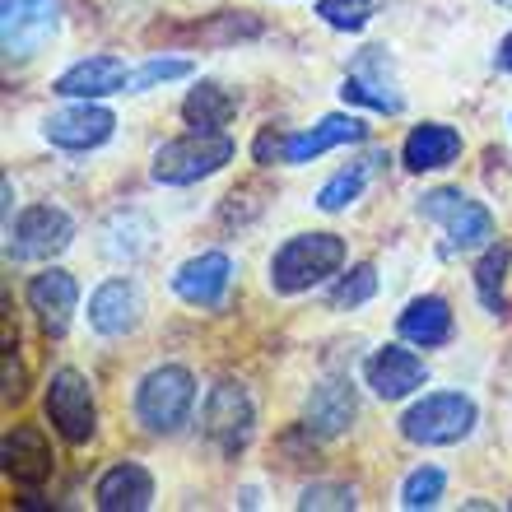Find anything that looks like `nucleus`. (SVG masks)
<instances>
[{
    "mask_svg": "<svg viewBox=\"0 0 512 512\" xmlns=\"http://www.w3.org/2000/svg\"><path fill=\"white\" fill-rule=\"evenodd\" d=\"M345 266V238L340 233H294L270 256V289L275 294H308L312 284L331 280Z\"/></svg>",
    "mask_w": 512,
    "mask_h": 512,
    "instance_id": "nucleus-1",
    "label": "nucleus"
},
{
    "mask_svg": "<svg viewBox=\"0 0 512 512\" xmlns=\"http://www.w3.org/2000/svg\"><path fill=\"white\" fill-rule=\"evenodd\" d=\"M364 135H368L364 117H354V112H331V117H322V122L308 126V131H289V135L261 131L252 145V159L256 163H312L340 145H359Z\"/></svg>",
    "mask_w": 512,
    "mask_h": 512,
    "instance_id": "nucleus-2",
    "label": "nucleus"
},
{
    "mask_svg": "<svg viewBox=\"0 0 512 512\" xmlns=\"http://www.w3.org/2000/svg\"><path fill=\"white\" fill-rule=\"evenodd\" d=\"M480 424V410L466 391H429L401 415L405 443L415 447H457Z\"/></svg>",
    "mask_w": 512,
    "mask_h": 512,
    "instance_id": "nucleus-3",
    "label": "nucleus"
},
{
    "mask_svg": "<svg viewBox=\"0 0 512 512\" xmlns=\"http://www.w3.org/2000/svg\"><path fill=\"white\" fill-rule=\"evenodd\" d=\"M233 154H238V145H233L229 131H196L191 126L187 135L168 140L154 154V182H163V187H191V182L219 173Z\"/></svg>",
    "mask_w": 512,
    "mask_h": 512,
    "instance_id": "nucleus-4",
    "label": "nucleus"
},
{
    "mask_svg": "<svg viewBox=\"0 0 512 512\" xmlns=\"http://www.w3.org/2000/svg\"><path fill=\"white\" fill-rule=\"evenodd\" d=\"M191 405H196V378L182 364L149 368L145 378H140V387H135V419L149 433H163V438L187 424Z\"/></svg>",
    "mask_w": 512,
    "mask_h": 512,
    "instance_id": "nucleus-5",
    "label": "nucleus"
},
{
    "mask_svg": "<svg viewBox=\"0 0 512 512\" xmlns=\"http://www.w3.org/2000/svg\"><path fill=\"white\" fill-rule=\"evenodd\" d=\"M419 215L433 219V224L447 233L452 252H475V247H489V238H494V215H489L475 196H466V191H457V187L429 191V196L419 201Z\"/></svg>",
    "mask_w": 512,
    "mask_h": 512,
    "instance_id": "nucleus-6",
    "label": "nucleus"
},
{
    "mask_svg": "<svg viewBox=\"0 0 512 512\" xmlns=\"http://www.w3.org/2000/svg\"><path fill=\"white\" fill-rule=\"evenodd\" d=\"M201 424H205V438H210L224 457H238L256 433V405H252V396H247V387H238V382H215L210 396H205Z\"/></svg>",
    "mask_w": 512,
    "mask_h": 512,
    "instance_id": "nucleus-7",
    "label": "nucleus"
},
{
    "mask_svg": "<svg viewBox=\"0 0 512 512\" xmlns=\"http://www.w3.org/2000/svg\"><path fill=\"white\" fill-rule=\"evenodd\" d=\"M5 233H10L5 243L10 261H52L75 243V219L56 205H28Z\"/></svg>",
    "mask_w": 512,
    "mask_h": 512,
    "instance_id": "nucleus-8",
    "label": "nucleus"
},
{
    "mask_svg": "<svg viewBox=\"0 0 512 512\" xmlns=\"http://www.w3.org/2000/svg\"><path fill=\"white\" fill-rule=\"evenodd\" d=\"M47 419L56 424V433L66 443H89L98 433V405H94V387L84 373L75 368H56L47 382Z\"/></svg>",
    "mask_w": 512,
    "mask_h": 512,
    "instance_id": "nucleus-9",
    "label": "nucleus"
},
{
    "mask_svg": "<svg viewBox=\"0 0 512 512\" xmlns=\"http://www.w3.org/2000/svg\"><path fill=\"white\" fill-rule=\"evenodd\" d=\"M61 28V0H5L0 14V38H5V56L24 61L38 56Z\"/></svg>",
    "mask_w": 512,
    "mask_h": 512,
    "instance_id": "nucleus-10",
    "label": "nucleus"
},
{
    "mask_svg": "<svg viewBox=\"0 0 512 512\" xmlns=\"http://www.w3.org/2000/svg\"><path fill=\"white\" fill-rule=\"evenodd\" d=\"M112 131H117V117H112L98 98H80L75 108H61L42 122V135L52 140L56 149H70V154H84V149L108 145Z\"/></svg>",
    "mask_w": 512,
    "mask_h": 512,
    "instance_id": "nucleus-11",
    "label": "nucleus"
},
{
    "mask_svg": "<svg viewBox=\"0 0 512 512\" xmlns=\"http://www.w3.org/2000/svg\"><path fill=\"white\" fill-rule=\"evenodd\" d=\"M364 382L373 387L378 401H405V396H415V391L429 382V368H424V359H419L415 350H405V345H382V350L368 354Z\"/></svg>",
    "mask_w": 512,
    "mask_h": 512,
    "instance_id": "nucleus-12",
    "label": "nucleus"
},
{
    "mask_svg": "<svg viewBox=\"0 0 512 512\" xmlns=\"http://www.w3.org/2000/svg\"><path fill=\"white\" fill-rule=\"evenodd\" d=\"M28 308L38 312V322L47 336H66L70 322H75V308H80V284L70 270H42L28 280Z\"/></svg>",
    "mask_w": 512,
    "mask_h": 512,
    "instance_id": "nucleus-13",
    "label": "nucleus"
},
{
    "mask_svg": "<svg viewBox=\"0 0 512 512\" xmlns=\"http://www.w3.org/2000/svg\"><path fill=\"white\" fill-rule=\"evenodd\" d=\"M233 284V261L224 252H201L173 270V294L191 308H215Z\"/></svg>",
    "mask_w": 512,
    "mask_h": 512,
    "instance_id": "nucleus-14",
    "label": "nucleus"
},
{
    "mask_svg": "<svg viewBox=\"0 0 512 512\" xmlns=\"http://www.w3.org/2000/svg\"><path fill=\"white\" fill-rule=\"evenodd\" d=\"M140 312H145V303H140V289H135L131 280H103L94 289V298H89V326H94L98 336H131L135 326H140Z\"/></svg>",
    "mask_w": 512,
    "mask_h": 512,
    "instance_id": "nucleus-15",
    "label": "nucleus"
},
{
    "mask_svg": "<svg viewBox=\"0 0 512 512\" xmlns=\"http://www.w3.org/2000/svg\"><path fill=\"white\" fill-rule=\"evenodd\" d=\"M359 415V396L345 378H326L308 391V401H303V429L317 433V438H336L345 433Z\"/></svg>",
    "mask_w": 512,
    "mask_h": 512,
    "instance_id": "nucleus-16",
    "label": "nucleus"
},
{
    "mask_svg": "<svg viewBox=\"0 0 512 512\" xmlns=\"http://www.w3.org/2000/svg\"><path fill=\"white\" fill-rule=\"evenodd\" d=\"M126 84H131V70L122 56H89V61H75L52 89L61 98H108L126 94Z\"/></svg>",
    "mask_w": 512,
    "mask_h": 512,
    "instance_id": "nucleus-17",
    "label": "nucleus"
},
{
    "mask_svg": "<svg viewBox=\"0 0 512 512\" xmlns=\"http://www.w3.org/2000/svg\"><path fill=\"white\" fill-rule=\"evenodd\" d=\"M94 503L103 512H145L154 508V475L140 466V461H122L112 466L94 489Z\"/></svg>",
    "mask_w": 512,
    "mask_h": 512,
    "instance_id": "nucleus-18",
    "label": "nucleus"
},
{
    "mask_svg": "<svg viewBox=\"0 0 512 512\" xmlns=\"http://www.w3.org/2000/svg\"><path fill=\"white\" fill-rule=\"evenodd\" d=\"M457 154H461V131L457 126H447V122L415 126L401 145V159H405L410 173H438V168H447V163H457Z\"/></svg>",
    "mask_w": 512,
    "mask_h": 512,
    "instance_id": "nucleus-19",
    "label": "nucleus"
},
{
    "mask_svg": "<svg viewBox=\"0 0 512 512\" xmlns=\"http://www.w3.org/2000/svg\"><path fill=\"white\" fill-rule=\"evenodd\" d=\"M396 331H401V340L419 345V350L447 345V340H452V308H447V298H438V294L410 298L405 312L396 317Z\"/></svg>",
    "mask_w": 512,
    "mask_h": 512,
    "instance_id": "nucleus-20",
    "label": "nucleus"
},
{
    "mask_svg": "<svg viewBox=\"0 0 512 512\" xmlns=\"http://www.w3.org/2000/svg\"><path fill=\"white\" fill-rule=\"evenodd\" d=\"M5 471L14 485H42L52 475V447L38 429H14L5 438Z\"/></svg>",
    "mask_w": 512,
    "mask_h": 512,
    "instance_id": "nucleus-21",
    "label": "nucleus"
},
{
    "mask_svg": "<svg viewBox=\"0 0 512 512\" xmlns=\"http://www.w3.org/2000/svg\"><path fill=\"white\" fill-rule=\"evenodd\" d=\"M182 117H187V126H196V131H224V126L238 117V98H233L224 84L201 80L182 98Z\"/></svg>",
    "mask_w": 512,
    "mask_h": 512,
    "instance_id": "nucleus-22",
    "label": "nucleus"
},
{
    "mask_svg": "<svg viewBox=\"0 0 512 512\" xmlns=\"http://www.w3.org/2000/svg\"><path fill=\"white\" fill-rule=\"evenodd\" d=\"M387 154H373V159L354 163V168H340L331 182H326L322 191H317V210H326V215H340V210H350L359 196H364L368 187V173H373V163H382Z\"/></svg>",
    "mask_w": 512,
    "mask_h": 512,
    "instance_id": "nucleus-23",
    "label": "nucleus"
},
{
    "mask_svg": "<svg viewBox=\"0 0 512 512\" xmlns=\"http://www.w3.org/2000/svg\"><path fill=\"white\" fill-rule=\"evenodd\" d=\"M103 238H108V243H103L108 256H117V261H135V256L149 247L154 229H149L145 215H117L108 229H103Z\"/></svg>",
    "mask_w": 512,
    "mask_h": 512,
    "instance_id": "nucleus-24",
    "label": "nucleus"
},
{
    "mask_svg": "<svg viewBox=\"0 0 512 512\" xmlns=\"http://www.w3.org/2000/svg\"><path fill=\"white\" fill-rule=\"evenodd\" d=\"M387 0H317V14H322V24L340 28V33H359V28L382 14Z\"/></svg>",
    "mask_w": 512,
    "mask_h": 512,
    "instance_id": "nucleus-25",
    "label": "nucleus"
},
{
    "mask_svg": "<svg viewBox=\"0 0 512 512\" xmlns=\"http://www.w3.org/2000/svg\"><path fill=\"white\" fill-rule=\"evenodd\" d=\"M443 489H447V475L438 471V466H419V471L405 475V485H401V508H410V512L438 508Z\"/></svg>",
    "mask_w": 512,
    "mask_h": 512,
    "instance_id": "nucleus-26",
    "label": "nucleus"
},
{
    "mask_svg": "<svg viewBox=\"0 0 512 512\" xmlns=\"http://www.w3.org/2000/svg\"><path fill=\"white\" fill-rule=\"evenodd\" d=\"M373 294H378V270L364 261V266H354L350 275H340V284L331 289V308H336V312L350 308L354 312V308H364Z\"/></svg>",
    "mask_w": 512,
    "mask_h": 512,
    "instance_id": "nucleus-27",
    "label": "nucleus"
},
{
    "mask_svg": "<svg viewBox=\"0 0 512 512\" xmlns=\"http://www.w3.org/2000/svg\"><path fill=\"white\" fill-rule=\"evenodd\" d=\"M340 98H345V103H359V108L387 112V117H396V112L405 108L401 94H391V89H382L378 80H364V75H350V80L340 84Z\"/></svg>",
    "mask_w": 512,
    "mask_h": 512,
    "instance_id": "nucleus-28",
    "label": "nucleus"
},
{
    "mask_svg": "<svg viewBox=\"0 0 512 512\" xmlns=\"http://www.w3.org/2000/svg\"><path fill=\"white\" fill-rule=\"evenodd\" d=\"M187 75H191V61H182V56H154L140 70H131L126 94H145V89H159L168 80H187Z\"/></svg>",
    "mask_w": 512,
    "mask_h": 512,
    "instance_id": "nucleus-29",
    "label": "nucleus"
},
{
    "mask_svg": "<svg viewBox=\"0 0 512 512\" xmlns=\"http://www.w3.org/2000/svg\"><path fill=\"white\" fill-rule=\"evenodd\" d=\"M503 270H508V247H489L485 261L475 266V289H480V303L489 312L503 308Z\"/></svg>",
    "mask_w": 512,
    "mask_h": 512,
    "instance_id": "nucleus-30",
    "label": "nucleus"
},
{
    "mask_svg": "<svg viewBox=\"0 0 512 512\" xmlns=\"http://www.w3.org/2000/svg\"><path fill=\"white\" fill-rule=\"evenodd\" d=\"M354 489L350 485H331V480H322V485H308L303 489V499H298V508L303 512H322V508H331V512H354Z\"/></svg>",
    "mask_w": 512,
    "mask_h": 512,
    "instance_id": "nucleus-31",
    "label": "nucleus"
},
{
    "mask_svg": "<svg viewBox=\"0 0 512 512\" xmlns=\"http://www.w3.org/2000/svg\"><path fill=\"white\" fill-rule=\"evenodd\" d=\"M494 66H499V70H512V33L499 42V52H494Z\"/></svg>",
    "mask_w": 512,
    "mask_h": 512,
    "instance_id": "nucleus-32",
    "label": "nucleus"
},
{
    "mask_svg": "<svg viewBox=\"0 0 512 512\" xmlns=\"http://www.w3.org/2000/svg\"><path fill=\"white\" fill-rule=\"evenodd\" d=\"M499 5H512V0H499Z\"/></svg>",
    "mask_w": 512,
    "mask_h": 512,
    "instance_id": "nucleus-33",
    "label": "nucleus"
}]
</instances>
